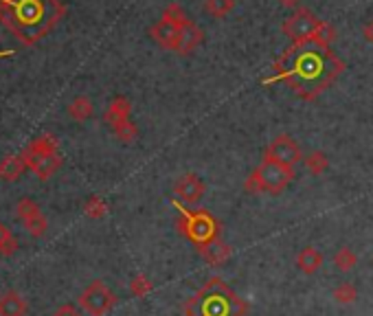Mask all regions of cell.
Instances as JSON below:
<instances>
[{"label": "cell", "instance_id": "cell-11", "mask_svg": "<svg viewBox=\"0 0 373 316\" xmlns=\"http://www.w3.org/2000/svg\"><path fill=\"white\" fill-rule=\"evenodd\" d=\"M173 194L187 204H195V202H200L202 196L207 194V184L200 176L185 174L176 180V184H173Z\"/></svg>", "mask_w": 373, "mask_h": 316}, {"label": "cell", "instance_id": "cell-18", "mask_svg": "<svg viewBox=\"0 0 373 316\" xmlns=\"http://www.w3.org/2000/svg\"><path fill=\"white\" fill-rule=\"evenodd\" d=\"M303 163H306V167L312 176H323L330 167V158H328L325 152H312L303 158Z\"/></svg>", "mask_w": 373, "mask_h": 316}, {"label": "cell", "instance_id": "cell-23", "mask_svg": "<svg viewBox=\"0 0 373 316\" xmlns=\"http://www.w3.org/2000/svg\"><path fill=\"white\" fill-rule=\"evenodd\" d=\"M16 214H18V218H20L22 222H27V220L40 216L42 211H40V206H38L36 200H31V198H22V200L16 204Z\"/></svg>", "mask_w": 373, "mask_h": 316}, {"label": "cell", "instance_id": "cell-24", "mask_svg": "<svg viewBox=\"0 0 373 316\" xmlns=\"http://www.w3.org/2000/svg\"><path fill=\"white\" fill-rule=\"evenodd\" d=\"M112 130H114V135L119 137V141H123V143H134L136 137H139V130H136V125L130 119L114 125Z\"/></svg>", "mask_w": 373, "mask_h": 316}, {"label": "cell", "instance_id": "cell-14", "mask_svg": "<svg viewBox=\"0 0 373 316\" xmlns=\"http://www.w3.org/2000/svg\"><path fill=\"white\" fill-rule=\"evenodd\" d=\"M27 301L16 290H7L0 295V316H27Z\"/></svg>", "mask_w": 373, "mask_h": 316}, {"label": "cell", "instance_id": "cell-4", "mask_svg": "<svg viewBox=\"0 0 373 316\" xmlns=\"http://www.w3.org/2000/svg\"><path fill=\"white\" fill-rule=\"evenodd\" d=\"M16 14L9 20L20 33H40L46 31L60 16L62 7L55 0H13Z\"/></svg>", "mask_w": 373, "mask_h": 316}, {"label": "cell", "instance_id": "cell-13", "mask_svg": "<svg viewBox=\"0 0 373 316\" xmlns=\"http://www.w3.org/2000/svg\"><path fill=\"white\" fill-rule=\"evenodd\" d=\"M195 251L200 253V257L209 263V266H222V263L231 257V246L224 244L222 237H217V240H211V242H207L202 246H198Z\"/></svg>", "mask_w": 373, "mask_h": 316}, {"label": "cell", "instance_id": "cell-8", "mask_svg": "<svg viewBox=\"0 0 373 316\" xmlns=\"http://www.w3.org/2000/svg\"><path fill=\"white\" fill-rule=\"evenodd\" d=\"M77 303L88 316H106L117 305V295L102 279H94L86 285Z\"/></svg>", "mask_w": 373, "mask_h": 316}, {"label": "cell", "instance_id": "cell-2", "mask_svg": "<svg viewBox=\"0 0 373 316\" xmlns=\"http://www.w3.org/2000/svg\"><path fill=\"white\" fill-rule=\"evenodd\" d=\"M187 316H246L248 305L231 285L220 277H211L185 303Z\"/></svg>", "mask_w": 373, "mask_h": 316}, {"label": "cell", "instance_id": "cell-20", "mask_svg": "<svg viewBox=\"0 0 373 316\" xmlns=\"http://www.w3.org/2000/svg\"><path fill=\"white\" fill-rule=\"evenodd\" d=\"M68 112L75 121H86L92 115V103L88 97H77L68 105Z\"/></svg>", "mask_w": 373, "mask_h": 316}, {"label": "cell", "instance_id": "cell-30", "mask_svg": "<svg viewBox=\"0 0 373 316\" xmlns=\"http://www.w3.org/2000/svg\"><path fill=\"white\" fill-rule=\"evenodd\" d=\"M362 36L369 44H373V20L364 24V29H362Z\"/></svg>", "mask_w": 373, "mask_h": 316}, {"label": "cell", "instance_id": "cell-12", "mask_svg": "<svg viewBox=\"0 0 373 316\" xmlns=\"http://www.w3.org/2000/svg\"><path fill=\"white\" fill-rule=\"evenodd\" d=\"M205 42V31L198 26L193 20H189L185 26H180V38H178V56H189L191 51H195Z\"/></svg>", "mask_w": 373, "mask_h": 316}, {"label": "cell", "instance_id": "cell-17", "mask_svg": "<svg viewBox=\"0 0 373 316\" xmlns=\"http://www.w3.org/2000/svg\"><path fill=\"white\" fill-rule=\"evenodd\" d=\"M24 167H27V163H24V158L20 156H9L3 161V165H0V178L5 180H18L24 172Z\"/></svg>", "mask_w": 373, "mask_h": 316}, {"label": "cell", "instance_id": "cell-5", "mask_svg": "<svg viewBox=\"0 0 373 316\" xmlns=\"http://www.w3.org/2000/svg\"><path fill=\"white\" fill-rule=\"evenodd\" d=\"M283 36L292 40V44H301V42H323V44H332L336 40V29L314 16L310 9H296L281 26Z\"/></svg>", "mask_w": 373, "mask_h": 316}, {"label": "cell", "instance_id": "cell-19", "mask_svg": "<svg viewBox=\"0 0 373 316\" xmlns=\"http://www.w3.org/2000/svg\"><path fill=\"white\" fill-rule=\"evenodd\" d=\"M334 263H336V268H338L340 273H350V270H354V266L358 263V257H356V253H354L350 246H342V248L334 255Z\"/></svg>", "mask_w": 373, "mask_h": 316}, {"label": "cell", "instance_id": "cell-9", "mask_svg": "<svg viewBox=\"0 0 373 316\" xmlns=\"http://www.w3.org/2000/svg\"><path fill=\"white\" fill-rule=\"evenodd\" d=\"M264 158H270V161H277V163L294 167L296 163H301L303 154H301V147L296 145V141L292 137L283 135V137H277L268 145Z\"/></svg>", "mask_w": 373, "mask_h": 316}, {"label": "cell", "instance_id": "cell-10", "mask_svg": "<svg viewBox=\"0 0 373 316\" xmlns=\"http://www.w3.org/2000/svg\"><path fill=\"white\" fill-rule=\"evenodd\" d=\"M189 22V20H187ZM185 22V24H187ZM183 24V26H185ZM149 36H152V40L161 46V48H165V51H171V53H176V48H178V38H180V26L176 24V22H171V20H167V18H163L161 16V20L149 29Z\"/></svg>", "mask_w": 373, "mask_h": 316}, {"label": "cell", "instance_id": "cell-29", "mask_svg": "<svg viewBox=\"0 0 373 316\" xmlns=\"http://www.w3.org/2000/svg\"><path fill=\"white\" fill-rule=\"evenodd\" d=\"M53 316H82V310L77 305H72V303H64L53 312Z\"/></svg>", "mask_w": 373, "mask_h": 316}, {"label": "cell", "instance_id": "cell-32", "mask_svg": "<svg viewBox=\"0 0 373 316\" xmlns=\"http://www.w3.org/2000/svg\"><path fill=\"white\" fill-rule=\"evenodd\" d=\"M279 3H281L283 7H296L298 3H301V0H279Z\"/></svg>", "mask_w": 373, "mask_h": 316}, {"label": "cell", "instance_id": "cell-31", "mask_svg": "<svg viewBox=\"0 0 373 316\" xmlns=\"http://www.w3.org/2000/svg\"><path fill=\"white\" fill-rule=\"evenodd\" d=\"M11 235H13V233H11L3 222H0V244H3V242L7 240V237H11Z\"/></svg>", "mask_w": 373, "mask_h": 316}, {"label": "cell", "instance_id": "cell-25", "mask_svg": "<svg viewBox=\"0 0 373 316\" xmlns=\"http://www.w3.org/2000/svg\"><path fill=\"white\" fill-rule=\"evenodd\" d=\"M356 297H358V290H356L354 283H350V281H345V283H340L338 288H334V299H336L338 303H354Z\"/></svg>", "mask_w": 373, "mask_h": 316}, {"label": "cell", "instance_id": "cell-27", "mask_svg": "<svg viewBox=\"0 0 373 316\" xmlns=\"http://www.w3.org/2000/svg\"><path fill=\"white\" fill-rule=\"evenodd\" d=\"M22 224H24V228H27V233L31 237H42L46 233V228H48V222H46V218L42 214L31 218V220H27V222H22Z\"/></svg>", "mask_w": 373, "mask_h": 316}, {"label": "cell", "instance_id": "cell-16", "mask_svg": "<svg viewBox=\"0 0 373 316\" xmlns=\"http://www.w3.org/2000/svg\"><path fill=\"white\" fill-rule=\"evenodd\" d=\"M130 112H132V105H130V99L126 97H114L110 108L106 110V123H110L112 127L128 121L130 119Z\"/></svg>", "mask_w": 373, "mask_h": 316}, {"label": "cell", "instance_id": "cell-15", "mask_svg": "<svg viewBox=\"0 0 373 316\" xmlns=\"http://www.w3.org/2000/svg\"><path fill=\"white\" fill-rule=\"evenodd\" d=\"M323 266V255L314 246H306L301 253L296 255V268L303 275H314Z\"/></svg>", "mask_w": 373, "mask_h": 316}, {"label": "cell", "instance_id": "cell-28", "mask_svg": "<svg viewBox=\"0 0 373 316\" xmlns=\"http://www.w3.org/2000/svg\"><path fill=\"white\" fill-rule=\"evenodd\" d=\"M16 251H18V240H16V235H11V237H7V240L0 244V255L3 257H11V255H16Z\"/></svg>", "mask_w": 373, "mask_h": 316}, {"label": "cell", "instance_id": "cell-6", "mask_svg": "<svg viewBox=\"0 0 373 316\" xmlns=\"http://www.w3.org/2000/svg\"><path fill=\"white\" fill-rule=\"evenodd\" d=\"M294 167L277 163V161H270V158H264V161L251 172L244 180V189L248 194H272V196H279L283 194L290 182L294 180Z\"/></svg>", "mask_w": 373, "mask_h": 316}, {"label": "cell", "instance_id": "cell-3", "mask_svg": "<svg viewBox=\"0 0 373 316\" xmlns=\"http://www.w3.org/2000/svg\"><path fill=\"white\" fill-rule=\"evenodd\" d=\"M173 209L178 211L176 218V231L189 240L195 248L202 246L211 240H217L222 235V224L209 214L207 209H187L178 204V200H171Z\"/></svg>", "mask_w": 373, "mask_h": 316}, {"label": "cell", "instance_id": "cell-22", "mask_svg": "<svg viewBox=\"0 0 373 316\" xmlns=\"http://www.w3.org/2000/svg\"><path fill=\"white\" fill-rule=\"evenodd\" d=\"M235 7V0H205V11L213 18L229 16Z\"/></svg>", "mask_w": 373, "mask_h": 316}, {"label": "cell", "instance_id": "cell-26", "mask_svg": "<svg viewBox=\"0 0 373 316\" xmlns=\"http://www.w3.org/2000/svg\"><path fill=\"white\" fill-rule=\"evenodd\" d=\"M130 293L136 297V299H143L152 293V281H149L145 275H136L132 281H130Z\"/></svg>", "mask_w": 373, "mask_h": 316}, {"label": "cell", "instance_id": "cell-7", "mask_svg": "<svg viewBox=\"0 0 373 316\" xmlns=\"http://www.w3.org/2000/svg\"><path fill=\"white\" fill-rule=\"evenodd\" d=\"M24 163H27L42 180L51 178L62 165V158L58 154V141L51 135L36 139L27 147V152H24Z\"/></svg>", "mask_w": 373, "mask_h": 316}, {"label": "cell", "instance_id": "cell-21", "mask_svg": "<svg viewBox=\"0 0 373 316\" xmlns=\"http://www.w3.org/2000/svg\"><path fill=\"white\" fill-rule=\"evenodd\" d=\"M84 214L90 218V220H102L106 214H108V204L104 198H99V196H90L84 204Z\"/></svg>", "mask_w": 373, "mask_h": 316}, {"label": "cell", "instance_id": "cell-1", "mask_svg": "<svg viewBox=\"0 0 373 316\" xmlns=\"http://www.w3.org/2000/svg\"><path fill=\"white\" fill-rule=\"evenodd\" d=\"M345 73V62L323 42H301L288 46L272 66V77L264 84L283 82L296 97L314 101Z\"/></svg>", "mask_w": 373, "mask_h": 316}]
</instances>
